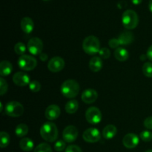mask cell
I'll list each match as a JSON object with an SVG mask.
<instances>
[{
	"label": "cell",
	"mask_w": 152,
	"mask_h": 152,
	"mask_svg": "<svg viewBox=\"0 0 152 152\" xmlns=\"http://www.w3.org/2000/svg\"><path fill=\"white\" fill-rule=\"evenodd\" d=\"M142 73L147 77H152V63L145 62L142 66Z\"/></svg>",
	"instance_id": "obj_28"
},
{
	"label": "cell",
	"mask_w": 152,
	"mask_h": 152,
	"mask_svg": "<svg viewBox=\"0 0 152 152\" xmlns=\"http://www.w3.org/2000/svg\"><path fill=\"white\" fill-rule=\"evenodd\" d=\"M122 23L126 29H134L139 23V17L137 13L133 10H126L122 16Z\"/></svg>",
	"instance_id": "obj_4"
},
{
	"label": "cell",
	"mask_w": 152,
	"mask_h": 152,
	"mask_svg": "<svg viewBox=\"0 0 152 152\" xmlns=\"http://www.w3.org/2000/svg\"><path fill=\"white\" fill-rule=\"evenodd\" d=\"M13 66L10 62L7 60H4L0 63V75L1 77H7L9 74H10Z\"/></svg>",
	"instance_id": "obj_20"
},
{
	"label": "cell",
	"mask_w": 152,
	"mask_h": 152,
	"mask_svg": "<svg viewBox=\"0 0 152 152\" xmlns=\"http://www.w3.org/2000/svg\"><path fill=\"white\" fill-rule=\"evenodd\" d=\"M40 59L42 61H46L48 59V55L45 53H42L39 54Z\"/></svg>",
	"instance_id": "obj_38"
},
{
	"label": "cell",
	"mask_w": 152,
	"mask_h": 152,
	"mask_svg": "<svg viewBox=\"0 0 152 152\" xmlns=\"http://www.w3.org/2000/svg\"><path fill=\"white\" fill-rule=\"evenodd\" d=\"M144 126H145L147 129L152 130V117H147V118L144 120Z\"/></svg>",
	"instance_id": "obj_36"
},
{
	"label": "cell",
	"mask_w": 152,
	"mask_h": 152,
	"mask_svg": "<svg viewBox=\"0 0 152 152\" xmlns=\"http://www.w3.org/2000/svg\"><path fill=\"white\" fill-rule=\"evenodd\" d=\"M83 49L87 54L94 55L100 50V42L95 36L87 37L83 42Z\"/></svg>",
	"instance_id": "obj_3"
},
{
	"label": "cell",
	"mask_w": 152,
	"mask_h": 152,
	"mask_svg": "<svg viewBox=\"0 0 152 152\" xmlns=\"http://www.w3.org/2000/svg\"><path fill=\"white\" fill-rule=\"evenodd\" d=\"M80 85L76 80H68L63 82L60 88V91L65 97L74 98L80 92Z\"/></svg>",
	"instance_id": "obj_2"
},
{
	"label": "cell",
	"mask_w": 152,
	"mask_h": 152,
	"mask_svg": "<svg viewBox=\"0 0 152 152\" xmlns=\"http://www.w3.org/2000/svg\"><path fill=\"white\" fill-rule=\"evenodd\" d=\"M65 148V142L64 140H58L54 144L55 151L59 152L62 151Z\"/></svg>",
	"instance_id": "obj_33"
},
{
	"label": "cell",
	"mask_w": 152,
	"mask_h": 152,
	"mask_svg": "<svg viewBox=\"0 0 152 152\" xmlns=\"http://www.w3.org/2000/svg\"><path fill=\"white\" fill-rule=\"evenodd\" d=\"M88 65L93 72H98L102 68V60L99 56H94L90 59Z\"/></svg>",
	"instance_id": "obj_19"
},
{
	"label": "cell",
	"mask_w": 152,
	"mask_h": 152,
	"mask_svg": "<svg viewBox=\"0 0 152 152\" xmlns=\"http://www.w3.org/2000/svg\"><path fill=\"white\" fill-rule=\"evenodd\" d=\"M14 51L18 55H25L24 53L26 51V46L23 42H17L14 46Z\"/></svg>",
	"instance_id": "obj_27"
},
{
	"label": "cell",
	"mask_w": 152,
	"mask_h": 152,
	"mask_svg": "<svg viewBox=\"0 0 152 152\" xmlns=\"http://www.w3.org/2000/svg\"><path fill=\"white\" fill-rule=\"evenodd\" d=\"M0 105H1V109H0V111H2V102H0Z\"/></svg>",
	"instance_id": "obj_41"
},
{
	"label": "cell",
	"mask_w": 152,
	"mask_h": 152,
	"mask_svg": "<svg viewBox=\"0 0 152 152\" xmlns=\"http://www.w3.org/2000/svg\"><path fill=\"white\" fill-rule=\"evenodd\" d=\"M141 140L144 142H150L152 140V132H149V131H143L140 133V134Z\"/></svg>",
	"instance_id": "obj_29"
},
{
	"label": "cell",
	"mask_w": 152,
	"mask_h": 152,
	"mask_svg": "<svg viewBox=\"0 0 152 152\" xmlns=\"http://www.w3.org/2000/svg\"><path fill=\"white\" fill-rule=\"evenodd\" d=\"M146 56H147V58H148L149 60L152 61V45H151L149 48H148V50H147Z\"/></svg>",
	"instance_id": "obj_37"
},
{
	"label": "cell",
	"mask_w": 152,
	"mask_h": 152,
	"mask_svg": "<svg viewBox=\"0 0 152 152\" xmlns=\"http://www.w3.org/2000/svg\"><path fill=\"white\" fill-rule=\"evenodd\" d=\"M117 133V129L114 125H108L102 130V137L105 139L111 140L116 136Z\"/></svg>",
	"instance_id": "obj_18"
},
{
	"label": "cell",
	"mask_w": 152,
	"mask_h": 152,
	"mask_svg": "<svg viewBox=\"0 0 152 152\" xmlns=\"http://www.w3.org/2000/svg\"><path fill=\"white\" fill-rule=\"evenodd\" d=\"M43 1H49V0H43Z\"/></svg>",
	"instance_id": "obj_43"
},
{
	"label": "cell",
	"mask_w": 152,
	"mask_h": 152,
	"mask_svg": "<svg viewBox=\"0 0 152 152\" xmlns=\"http://www.w3.org/2000/svg\"><path fill=\"white\" fill-rule=\"evenodd\" d=\"M19 146L22 151L28 152L33 150L34 147V143L32 140L30 138L24 137L21 140L20 142H19Z\"/></svg>",
	"instance_id": "obj_22"
},
{
	"label": "cell",
	"mask_w": 152,
	"mask_h": 152,
	"mask_svg": "<svg viewBox=\"0 0 152 152\" xmlns=\"http://www.w3.org/2000/svg\"><path fill=\"white\" fill-rule=\"evenodd\" d=\"M86 118L90 124L96 125L102 120V113L96 107H90L86 112Z\"/></svg>",
	"instance_id": "obj_7"
},
{
	"label": "cell",
	"mask_w": 152,
	"mask_h": 152,
	"mask_svg": "<svg viewBox=\"0 0 152 152\" xmlns=\"http://www.w3.org/2000/svg\"><path fill=\"white\" fill-rule=\"evenodd\" d=\"M60 108L56 105H50L46 108L45 115V117L49 120H54L59 118L60 116Z\"/></svg>",
	"instance_id": "obj_15"
},
{
	"label": "cell",
	"mask_w": 152,
	"mask_h": 152,
	"mask_svg": "<svg viewBox=\"0 0 152 152\" xmlns=\"http://www.w3.org/2000/svg\"><path fill=\"white\" fill-rule=\"evenodd\" d=\"M145 152H152V149H150V150H148V151H146Z\"/></svg>",
	"instance_id": "obj_42"
},
{
	"label": "cell",
	"mask_w": 152,
	"mask_h": 152,
	"mask_svg": "<svg viewBox=\"0 0 152 152\" xmlns=\"http://www.w3.org/2000/svg\"><path fill=\"white\" fill-rule=\"evenodd\" d=\"M140 139L135 134H127L123 139V144L127 148H134L139 144Z\"/></svg>",
	"instance_id": "obj_12"
},
{
	"label": "cell",
	"mask_w": 152,
	"mask_h": 152,
	"mask_svg": "<svg viewBox=\"0 0 152 152\" xmlns=\"http://www.w3.org/2000/svg\"><path fill=\"white\" fill-rule=\"evenodd\" d=\"M65 61L62 57L54 56L49 60L48 64V68L51 72H59L65 68Z\"/></svg>",
	"instance_id": "obj_10"
},
{
	"label": "cell",
	"mask_w": 152,
	"mask_h": 152,
	"mask_svg": "<svg viewBox=\"0 0 152 152\" xmlns=\"http://www.w3.org/2000/svg\"><path fill=\"white\" fill-rule=\"evenodd\" d=\"M28 49L32 55H39L43 49V42L38 37H33L28 41Z\"/></svg>",
	"instance_id": "obj_8"
},
{
	"label": "cell",
	"mask_w": 152,
	"mask_h": 152,
	"mask_svg": "<svg viewBox=\"0 0 152 152\" xmlns=\"http://www.w3.org/2000/svg\"><path fill=\"white\" fill-rule=\"evenodd\" d=\"M83 138L86 142L94 143L100 140L101 134L97 129L90 128L85 131L83 135Z\"/></svg>",
	"instance_id": "obj_9"
},
{
	"label": "cell",
	"mask_w": 152,
	"mask_h": 152,
	"mask_svg": "<svg viewBox=\"0 0 152 152\" xmlns=\"http://www.w3.org/2000/svg\"><path fill=\"white\" fill-rule=\"evenodd\" d=\"M98 97V94L94 89L88 88L82 94V100L86 104H91L94 102Z\"/></svg>",
	"instance_id": "obj_14"
},
{
	"label": "cell",
	"mask_w": 152,
	"mask_h": 152,
	"mask_svg": "<svg viewBox=\"0 0 152 152\" xmlns=\"http://www.w3.org/2000/svg\"><path fill=\"white\" fill-rule=\"evenodd\" d=\"M142 1V0H132V2L135 5H138V4H141V2Z\"/></svg>",
	"instance_id": "obj_39"
},
{
	"label": "cell",
	"mask_w": 152,
	"mask_h": 152,
	"mask_svg": "<svg viewBox=\"0 0 152 152\" xmlns=\"http://www.w3.org/2000/svg\"><path fill=\"white\" fill-rule=\"evenodd\" d=\"M29 88L33 92H38L41 89V84L38 81H32L29 84Z\"/></svg>",
	"instance_id": "obj_31"
},
{
	"label": "cell",
	"mask_w": 152,
	"mask_h": 152,
	"mask_svg": "<svg viewBox=\"0 0 152 152\" xmlns=\"http://www.w3.org/2000/svg\"><path fill=\"white\" fill-rule=\"evenodd\" d=\"M78 137V131L74 126H68L62 132V137L65 142L71 143L74 142Z\"/></svg>",
	"instance_id": "obj_11"
},
{
	"label": "cell",
	"mask_w": 152,
	"mask_h": 152,
	"mask_svg": "<svg viewBox=\"0 0 152 152\" xmlns=\"http://www.w3.org/2000/svg\"><path fill=\"white\" fill-rule=\"evenodd\" d=\"M117 39H118L120 45H129L133 42L134 37V34L132 32L124 31V32H123L119 36V37Z\"/></svg>",
	"instance_id": "obj_17"
},
{
	"label": "cell",
	"mask_w": 152,
	"mask_h": 152,
	"mask_svg": "<svg viewBox=\"0 0 152 152\" xmlns=\"http://www.w3.org/2000/svg\"><path fill=\"white\" fill-rule=\"evenodd\" d=\"M34 152H53L50 145L46 142L40 143L34 149Z\"/></svg>",
	"instance_id": "obj_26"
},
{
	"label": "cell",
	"mask_w": 152,
	"mask_h": 152,
	"mask_svg": "<svg viewBox=\"0 0 152 152\" xmlns=\"http://www.w3.org/2000/svg\"><path fill=\"white\" fill-rule=\"evenodd\" d=\"M108 45H109V46L111 48H118L119 45H120V42H119L118 39L113 38L109 40Z\"/></svg>",
	"instance_id": "obj_34"
},
{
	"label": "cell",
	"mask_w": 152,
	"mask_h": 152,
	"mask_svg": "<svg viewBox=\"0 0 152 152\" xmlns=\"http://www.w3.org/2000/svg\"><path fill=\"white\" fill-rule=\"evenodd\" d=\"M99 56H100L102 59H107L110 57L111 56V51L108 48H102L100 49L99 52Z\"/></svg>",
	"instance_id": "obj_32"
},
{
	"label": "cell",
	"mask_w": 152,
	"mask_h": 152,
	"mask_svg": "<svg viewBox=\"0 0 152 152\" xmlns=\"http://www.w3.org/2000/svg\"><path fill=\"white\" fill-rule=\"evenodd\" d=\"M13 82L18 86H25L30 84L29 76L25 72L19 71L13 76Z\"/></svg>",
	"instance_id": "obj_13"
},
{
	"label": "cell",
	"mask_w": 152,
	"mask_h": 152,
	"mask_svg": "<svg viewBox=\"0 0 152 152\" xmlns=\"http://www.w3.org/2000/svg\"><path fill=\"white\" fill-rule=\"evenodd\" d=\"M5 114L11 117H20L24 113V107L20 102L16 101H10L7 102L4 108Z\"/></svg>",
	"instance_id": "obj_5"
},
{
	"label": "cell",
	"mask_w": 152,
	"mask_h": 152,
	"mask_svg": "<svg viewBox=\"0 0 152 152\" xmlns=\"http://www.w3.org/2000/svg\"><path fill=\"white\" fill-rule=\"evenodd\" d=\"M78 108L79 103L77 102V100H76V99H71V100H69L65 104V110L68 114H71L77 112V111L78 110Z\"/></svg>",
	"instance_id": "obj_23"
},
{
	"label": "cell",
	"mask_w": 152,
	"mask_h": 152,
	"mask_svg": "<svg viewBox=\"0 0 152 152\" xmlns=\"http://www.w3.org/2000/svg\"><path fill=\"white\" fill-rule=\"evenodd\" d=\"M21 28L25 34H31L34 28V23L30 17H24L21 20Z\"/></svg>",
	"instance_id": "obj_16"
},
{
	"label": "cell",
	"mask_w": 152,
	"mask_h": 152,
	"mask_svg": "<svg viewBox=\"0 0 152 152\" xmlns=\"http://www.w3.org/2000/svg\"><path fill=\"white\" fill-rule=\"evenodd\" d=\"M19 67L23 71H32L37 67V61L33 56L29 55H22L18 59Z\"/></svg>",
	"instance_id": "obj_6"
},
{
	"label": "cell",
	"mask_w": 152,
	"mask_h": 152,
	"mask_svg": "<svg viewBox=\"0 0 152 152\" xmlns=\"http://www.w3.org/2000/svg\"><path fill=\"white\" fill-rule=\"evenodd\" d=\"M7 88H8V86H7V82L4 80L3 77H1L0 78V94L1 96H3L7 92Z\"/></svg>",
	"instance_id": "obj_30"
},
{
	"label": "cell",
	"mask_w": 152,
	"mask_h": 152,
	"mask_svg": "<svg viewBox=\"0 0 152 152\" xmlns=\"http://www.w3.org/2000/svg\"><path fill=\"white\" fill-rule=\"evenodd\" d=\"M15 133H16V136L19 137H23L26 136L27 134L28 133V127L27 126V125L21 123L16 126Z\"/></svg>",
	"instance_id": "obj_24"
},
{
	"label": "cell",
	"mask_w": 152,
	"mask_h": 152,
	"mask_svg": "<svg viewBox=\"0 0 152 152\" xmlns=\"http://www.w3.org/2000/svg\"><path fill=\"white\" fill-rule=\"evenodd\" d=\"M10 135L7 132H1L0 133V146L1 148H6L10 143Z\"/></svg>",
	"instance_id": "obj_25"
},
{
	"label": "cell",
	"mask_w": 152,
	"mask_h": 152,
	"mask_svg": "<svg viewBox=\"0 0 152 152\" xmlns=\"http://www.w3.org/2000/svg\"><path fill=\"white\" fill-rule=\"evenodd\" d=\"M148 8H149V10L152 13V0H150L149 3H148Z\"/></svg>",
	"instance_id": "obj_40"
},
{
	"label": "cell",
	"mask_w": 152,
	"mask_h": 152,
	"mask_svg": "<svg viewBox=\"0 0 152 152\" xmlns=\"http://www.w3.org/2000/svg\"><path fill=\"white\" fill-rule=\"evenodd\" d=\"M65 152H83L82 151L81 148L79 146L75 145H69L65 149Z\"/></svg>",
	"instance_id": "obj_35"
},
{
	"label": "cell",
	"mask_w": 152,
	"mask_h": 152,
	"mask_svg": "<svg viewBox=\"0 0 152 152\" xmlns=\"http://www.w3.org/2000/svg\"><path fill=\"white\" fill-rule=\"evenodd\" d=\"M40 135L47 142H54L58 137L57 127L51 122L45 123L40 128Z\"/></svg>",
	"instance_id": "obj_1"
},
{
	"label": "cell",
	"mask_w": 152,
	"mask_h": 152,
	"mask_svg": "<svg viewBox=\"0 0 152 152\" xmlns=\"http://www.w3.org/2000/svg\"><path fill=\"white\" fill-rule=\"evenodd\" d=\"M114 56L118 61L124 62L129 59V51L124 48H118L114 51Z\"/></svg>",
	"instance_id": "obj_21"
}]
</instances>
